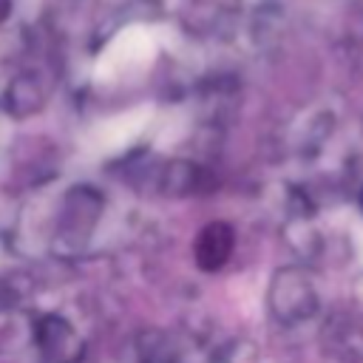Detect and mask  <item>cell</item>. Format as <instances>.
Here are the masks:
<instances>
[{
    "mask_svg": "<svg viewBox=\"0 0 363 363\" xmlns=\"http://www.w3.org/2000/svg\"><path fill=\"white\" fill-rule=\"evenodd\" d=\"M150 122V108H136V111H128V113H119V116H111L105 122H99L91 133V147L96 153H113V150H122L128 147L142 130L145 125Z\"/></svg>",
    "mask_w": 363,
    "mask_h": 363,
    "instance_id": "obj_2",
    "label": "cell"
},
{
    "mask_svg": "<svg viewBox=\"0 0 363 363\" xmlns=\"http://www.w3.org/2000/svg\"><path fill=\"white\" fill-rule=\"evenodd\" d=\"M153 54H156L153 31L145 26H130L111 40V45L105 48V54L96 62V77L111 79V77H119L128 71H139V68L150 65Z\"/></svg>",
    "mask_w": 363,
    "mask_h": 363,
    "instance_id": "obj_1",
    "label": "cell"
}]
</instances>
